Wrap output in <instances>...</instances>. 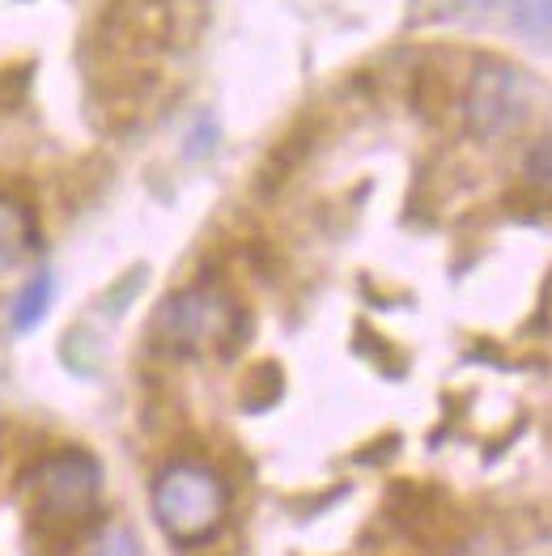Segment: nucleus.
I'll list each match as a JSON object with an SVG mask.
<instances>
[{
  "mask_svg": "<svg viewBox=\"0 0 552 556\" xmlns=\"http://www.w3.org/2000/svg\"><path fill=\"white\" fill-rule=\"evenodd\" d=\"M230 502L226 476L204 459H171L153 476V518L179 548L217 540L230 518Z\"/></svg>",
  "mask_w": 552,
  "mask_h": 556,
  "instance_id": "obj_1",
  "label": "nucleus"
},
{
  "mask_svg": "<svg viewBox=\"0 0 552 556\" xmlns=\"http://www.w3.org/2000/svg\"><path fill=\"white\" fill-rule=\"evenodd\" d=\"M26 493H30L35 527L77 531L98 514L102 467L90 451H55V455L35 464L30 480H26Z\"/></svg>",
  "mask_w": 552,
  "mask_h": 556,
  "instance_id": "obj_2",
  "label": "nucleus"
},
{
  "mask_svg": "<svg viewBox=\"0 0 552 556\" xmlns=\"http://www.w3.org/2000/svg\"><path fill=\"white\" fill-rule=\"evenodd\" d=\"M238 306L226 289L217 285H187L179 293H171L158 306V340L179 353V357H196V353H213V349H230L234 331H238Z\"/></svg>",
  "mask_w": 552,
  "mask_h": 556,
  "instance_id": "obj_3",
  "label": "nucleus"
},
{
  "mask_svg": "<svg viewBox=\"0 0 552 556\" xmlns=\"http://www.w3.org/2000/svg\"><path fill=\"white\" fill-rule=\"evenodd\" d=\"M527 115V77L498 55H485L476 60L472 68V81L463 93V124L467 132L485 144L493 140H506Z\"/></svg>",
  "mask_w": 552,
  "mask_h": 556,
  "instance_id": "obj_4",
  "label": "nucleus"
},
{
  "mask_svg": "<svg viewBox=\"0 0 552 556\" xmlns=\"http://www.w3.org/2000/svg\"><path fill=\"white\" fill-rule=\"evenodd\" d=\"M39 242V222H35V208L13 195V191H0V273L17 268Z\"/></svg>",
  "mask_w": 552,
  "mask_h": 556,
  "instance_id": "obj_5",
  "label": "nucleus"
},
{
  "mask_svg": "<svg viewBox=\"0 0 552 556\" xmlns=\"http://www.w3.org/2000/svg\"><path fill=\"white\" fill-rule=\"evenodd\" d=\"M51 298H55V280H51V273H35V277L17 289V298H13V327L26 331V327L39 324V319H47Z\"/></svg>",
  "mask_w": 552,
  "mask_h": 556,
  "instance_id": "obj_6",
  "label": "nucleus"
},
{
  "mask_svg": "<svg viewBox=\"0 0 552 556\" xmlns=\"http://www.w3.org/2000/svg\"><path fill=\"white\" fill-rule=\"evenodd\" d=\"M81 556H145V548L128 522H102L98 531H90Z\"/></svg>",
  "mask_w": 552,
  "mask_h": 556,
  "instance_id": "obj_7",
  "label": "nucleus"
},
{
  "mask_svg": "<svg viewBox=\"0 0 552 556\" xmlns=\"http://www.w3.org/2000/svg\"><path fill=\"white\" fill-rule=\"evenodd\" d=\"M510 17L523 35L552 39V0H510Z\"/></svg>",
  "mask_w": 552,
  "mask_h": 556,
  "instance_id": "obj_8",
  "label": "nucleus"
},
{
  "mask_svg": "<svg viewBox=\"0 0 552 556\" xmlns=\"http://www.w3.org/2000/svg\"><path fill=\"white\" fill-rule=\"evenodd\" d=\"M523 179H527L531 191H540V195L552 200V132L527 149V157H523Z\"/></svg>",
  "mask_w": 552,
  "mask_h": 556,
  "instance_id": "obj_9",
  "label": "nucleus"
}]
</instances>
